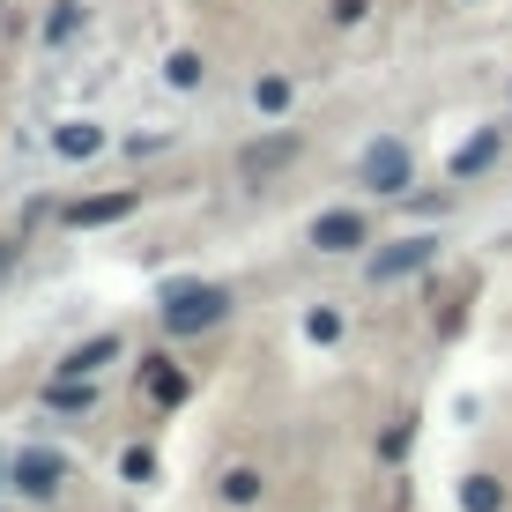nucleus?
I'll list each match as a JSON object with an SVG mask.
<instances>
[{
    "label": "nucleus",
    "mask_w": 512,
    "mask_h": 512,
    "mask_svg": "<svg viewBox=\"0 0 512 512\" xmlns=\"http://www.w3.org/2000/svg\"><path fill=\"white\" fill-rule=\"evenodd\" d=\"M231 320V290L223 282H171L164 290V334H208Z\"/></svg>",
    "instance_id": "obj_1"
},
{
    "label": "nucleus",
    "mask_w": 512,
    "mask_h": 512,
    "mask_svg": "<svg viewBox=\"0 0 512 512\" xmlns=\"http://www.w3.org/2000/svg\"><path fill=\"white\" fill-rule=\"evenodd\" d=\"M119 468H127L134 483H149V475H156V461H149V453H141V446H134V453H127V461H119Z\"/></svg>",
    "instance_id": "obj_21"
},
{
    "label": "nucleus",
    "mask_w": 512,
    "mask_h": 512,
    "mask_svg": "<svg viewBox=\"0 0 512 512\" xmlns=\"http://www.w3.org/2000/svg\"><path fill=\"white\" fill-rule=\"evenodd\" d=\"M490 164H498V127H483L475 141L453 149V179H475V171H490Z\"/></svg>",
    "instance_id": "obj_11"
},
{
    "label": "nucleus",
    "mask_w": 512,
    "mask_h": 512,
    "mask_svg": "<svg viewBox=\"0 0 512 512\" xmlns=\"http://www.w3.org/2000/svg\"><path fill=\"white\" fill-rule=\"evenodd\" d=\"M141 394H149L156 409H179V401H186V372H179L171 357H149V372H141Z\"/></svg>",
    "instance_id": "obj_10"
},
{
    "label": "nucleus",
    "mask_w": 512,
    "mask_h": 512,
    "mask_svg": "<svg viewBox=\"0 0 512 512\" xmlns=\"http://www.w3.org/2000/svg\"><path fill=\"white\" fill-rule=\"evenodd\" d=\"M164 82H171V90H193V82H201V52H171V60H164Z\"/></svg>",
    "instance_id": "obj_15"
},
{
    "label": "nucleus",
    "mask_w": 512,
    "mask_h": 512,
    "mask_svg": "<svg viewBox=\"0 0 512 512\" xmlns=\"http://www.w3.org/2000/svg\"><path fill=\"white\" fill-rule=\"evenodd\" d=\"M15 268V238H0V275H8Z\"/></svg>",
    "instance_id": "obj_23"
},
{
    "label": "nucleus",
    "mask_w": 512,
    "mask_h": 512,
    "mask_svg": "<svg viewBox=\"0 0 512 512\" xmlns=\"http://www.w3.org/2000/svg\"><path fill=\"white\" fill-rule=\"evenodd\" d=\"M223 498H231V505H253V498H260V475H253V468H231V483H223Z\"/></svg>",
    "instance_id": "obj_18"
},
{
    "label": "nucleus",
    "mask_w": 512,
    "mask_h": 512,
    "mask_svg": "<svg viewBox=\"0 0 512 512\" xmlns=\"http://www.w3.org/2000/svg\"><path fill=\"white\" fill-rule=\"evenodd\" d=\"M45 401H52V409H90V379H60Z\"/></svg>",
    "instance_id": "obj_17"
},
{
    "label": "nucleus",
    "mask_w": 512,
    "mask_h": 512,
    "mask_svg": "<svg viewBox=\"0 0 512 512\" xmlns=\"http://www.w3.org/2000/svg\"><path fill=\"white\" fill-rule=\"evenodd\" d=\"M0 490H15V453H0Z\"/></svg>",
    "instance_id": "obj_22"
},
{
    "label": "nucleus",
    "mask_w": 512,
    "mask_h": 512,
    "mask_svg": "<svg viewBox=\"0 0 512 512\" xmlns=\"http://www.w3.org/2000/svg\"><path fill=\"white\" fill-rule=\"evenodd\" d=\"M342 312H334V305H320V312H312V320H305V334H312V342H342Z\"/></svg>",
    "instance_id": "obj_16"
},
{
    "label": "nucleus",
    "mask_w": 512,
    "mask_h": 512,
    "mask_svg": "<svg viewBox=\"0 0 512 512\" xmlns=\"http://www.w3.org/2000/svg\"><path fill=\"white\" fill-rule=\"evenodd\" d=\"M67 483V461L60 453H15V490H23V498H52V490Z\"/></svg>",
    "instance_id": "obj_6"
},
{
    "label": "nucleus",
    "mask_w": 512,
    "mask_h": 512,
    "mask_svg": "<svg viewBox=\"0 0 512 512\" xmlns=\"http://www.w3.org/2000/svg\"><path fill=\"white\" fill-rule=\"evenodd\" d=\"M431 253H438L431 238H401V245H386V253H372V282H401V275L431 268Z\"/></svg>",
    "instance_id": "obj_7"
},
{
    "label": "nucleus",
    "mask_w": 512,
    "mask_h": 512,
    "mask_svg": "<svg viewBox=\"0 0 512 512\" xmlns=\"http://www.w3.org/2000/svg\"><path fill=\"white\" fill-rule=\"evenodd\" d=\"M253 112H260V119H282V112H290V75H260V82H253Z\"/></svg>",
    "instance_id": "obj_12"
},
{
    "label": "nucleus",
    "mask_w": 512,
    "mask_h": 512,
    "mask_svg": "<svg viewBox=\"0 0 512 512\" xmlns=\"http://www.w3.org/2000/svg\"><path fill=\"white\" fill-rule=\"evenodd\" d=\"M134 201H141L134 186H119V193H90V201H67V208H60V223H67V231H97V223L134 216Z\"/></svg>",
    "instance_id": "obj_4"
},
{
    "label": "nucleus",
    "mask_w": 512,
    "mask_h": 512,
    "mask_svg": "<svg viewBox=\"0 0 512 512\" xmlns=\"http://www.w3.org/2000/svg\"><path fill=\"white\" fill-rule=\"evenodd\" d=\"M372 15V0H334V23H364Z\"/></svg>",
    "instance_id": "obj_20"
},
{
    "label": "nucleus",
    "mask_w": 512,
    "mask_h": 512,
    "mask_svg": "<svg viewBox=\"0 0 512 512\" xmlns=\"http://www.w3.org/2000/svg\"><path fill=\"white\" fill-rule=\"evenodd\" d=\"M104 364H119V334H90V342H82V349H67L60 379H97Z\"/></svg>",
    "instance_id": "obj_9"
},
{
    "label": "nucleus",
    "mask_w": 512,
    "mask_h": 512,
    "mask_svg": "<svg viewBox=\"0 0 512 512\" xmlns=\"http://www.w3.org/2000/svg\"><path fill=\"white\" fill-rule=\"evenodd\" d=\"M498 505H505L498 475H468V483H461V512H498Z\"/></svg>",
    "instance_id": "obj_13"
},
{
    "label": "nucleus",
    "mask_w": 512,
    "mask_h": 512,
    "mask_svg": "<svg viewBox=\"0 0 512 512\" xmlns=\"http://www.w3.org/2000/svg\"><path fill=\"white\" fill-rule=\"evenodd\" d=\"M305 245L312 253H357V245H372V223H364L357 208H327V216H312Z\"/></svg>",
    "instance_id": "obj_3"
},
{
    "label": "nucleus",
    "mask_w": 512,
    "mask_h": 512,
    "mask_svg": "<svg viewBox=\"0 0 512 512\" xmlns=\"http://www.w3.org/2000/svg\"><path fill=\"white\" fill-rule=\"evenodd\" d=\"M82 30V0H52V15H45V45H67Z\"/></svg>",
    "instance_id": "obj_14"
},
{
    "label": "nucleus",
    "mask_w": 512,
    "mask_h": 512,
    "mask_svg": "<svg viewBox=\"0 0 512 512\" xmlns=\"http://www.w3.org/2000/svg\"><path fill=\"white\" fill-rule=\"evenodd\" d=\"M104 141H112V134H104L97 119H67V127H52V149H60L67 164H90V156L104 149Z\"/></svg>",
    "instance_id": "obj_8"
},
{
    "label": "nucleus",
    "mask_w": 512,
    "mask_h": 512,
    "mask_svg": "<svg viewBox=\"0 0 512 512\" xmlns=\"http://www.w3.org/2000/svg\"><path fill=\"white\" fill-rule=\"evenodd\" d=\"M379 453H386V461H401V453H409V423H394V431L379 438Z\"/></svg>",
    "instance_id": "obj_19"
},
{
    "label": "nucleus",
    "mask_w": 512,
    "mask_h": 512,
    "mask_svg": "<svg viewBox=\"0 0 512 512\" xmlns=\"http://www.w3.org/2000/svg\"><path fill=\"white\" fill-rule=\"evenodd\" d=\"M409 179H416V156H409V141H394V134L364 141V156H357V186H364V193L394 201V193H409Z\"/></svg>",
    "instance_id": "obj_2"
},
{
    "label": "nucleus",
    "mask_w": 512,
    "mask_h": 512,
    "mask_svg": "<svg viewBox=\"0 0 512 512\" xmlns=\"http://www.w3.org/2000/svg\"><path fill=\"white\" fill-rule=\"evenodd\" d=\"M297 149H305V141H297L290 127H282V134H268V141H253V149L238 156V179H245V186H260V179H268V171L297 164Z\"/></svg>",
    "instance_id": "obj_5"
}]
</instances>
